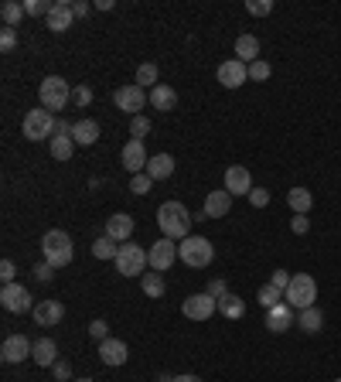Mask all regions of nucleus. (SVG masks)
I'll return each instance as SVG.
<instances>
[{"instance_id": "14", "label": "nucleus", "mask_w": 341, "mask_h": 382, "mask_svg": "<svg viewBox=\"0 0 341 382\" xmlns=\"http://www.w3.org/2000/svg\"><path fill=\"white\" fill-rule=\"evenodd\" d=\"M147 151H144V140H127V147H123V168L130 171V175H144L147 171Z\"/></svg>"}, {"instance_id": "1", "label": "nucleus", "mask_w": 341, "mask_h": 382, "mask_svg": "<svg viewBox=\"0 0 341 382\" xmlns=\"http://www.w3.org/2000/svg\"><path fill=\"white\" fill-rule=\"evenodd\" d=\"M191 212L184 208L181 202H164L158 208V226L167 239H188V229H191Z\"/></svg>"}, {"instance_id": "24", "label": "nucleus", "mask_w": 341, "mask_h": 382, "mask_svg": "<svg viewBox=\"0 0 341 382\" xmlns=\"http://www.w3.org/2000/svg\"><path fill=\"white\" fill-rule=\"evenodd\" d=\"M297 328L307 334H317L324 328V314H321V307H304V311H297Z\"/></svg>"}, {"instance_id": "55", "label": "nucleus", "mask_w": 341, "mask_h": 382, "mask_svg": "<svg viewBox=\"0 0 341 382\" xmlns=\"http://www.w3.org/2000/svg\"><path fill=\"white\" fill-rule=\"evenodd\" d=\"M76 382H92V379H76Z\"/></svg>"}, {"instance_id": "21", "label": "nucleus", "mask_w": 341, "mask_h": 382, "mask_svg": "<svg viewBox=\"0 0 341 382\" xmlns=\"http://www.w3.org/2000/svg\"><path fill=\"white\" fill-rule=\"evenodd\" d=\"M229 208H232V195L222 188V191H209V198H205V215L209 219H222V215H229Z\"/></svg>"}, {"instance_id": "19", "label": "nucleus", "mask_w": 341, "mask_h": 382, "mask_svg": "<svg viewBox=\"0 0 341 382\" xmlns=\"http://www.w3.org/2000/svg\"><path fill=\"white\" fill-rule=\"evenodd\" d=\"M72 21H76L72 4L69 0H55L52 14H48V31H65V27H72Z\"/></svg>"}, {"instance_id": "12", "label": "nucleus", "mask_w": 341, "mask_h": 382, "mask_svg": "<svg viewBox=\"0 0 341 382\" xmlns=\"http://www.w3.org/2000/svg\"><path fill=\"white\" fill-rule=\"evenodd\" d=\"M31 352H34V345L27 341L25 334H11V338H4V345H0V358H4L7 365H18V362L31 358Z\"/></svg>"}, {"instance_id": "8", "label": "nucleus", "mask_w": 341, "mask_h": 382, "mask_svg": "<svg viewBox=\"0 0 341 382\" xmlns=\"http://www.w3.org/2000/svg\"><path fill=\"white\" fill-rule=\"evenodd\" d=\"M113 102H116V109H123V113H130V116H140L144 102H151V93L133 82V86H120V89L113 93Z\"/></svg>"}, {"instance_id": "6", "label": "nucleus", "mask_w": 341, "mask_h": 382, "mask_svg": "<svg viewBox=\"0 0 341 382\" xmlns=\"http://www.w3.org/2000/svg\"><path fill=\"white\" fill-rule=\"evenodd\" d=\"M113 263H116V273H123V277H137V273H144V266L151 263V256H147L144 246H137V243H123Z\"/></svg>"}, {"instance_id": "41", "label": "nucleus", "mask_w": 341, "mask_h": 382, "mask_svg": "<svg viewBox=\"0 0 341 382\" xmlns=\"http://www.w3.org/2000/svg\"><path fill=\"white\" fill-rule=\"evenodd\" d=\"M246 198H249V205H253V208H266V205H270V191H266V188H253Z\"/></svg>"}, {"instance_id": "46", "label": "nucleus", "mask_w": 341, "mask_h": 382, "mask_svg": "<svg viewBox=\"0 0 341 382\" xmlns=\"http://www.w3.org/2000/svg\"><path fill=\"white\" fill-rule=\"evenodd\" d=\"M290 280H293V277H290L287 270H273V277H270V283H273L277 290H287V287H290Z\"/></svg>"}, {"instance_id": "39", "label": "nucleus", "mask_w": 341, "mask_h": 382, "mask_svg": "<svg viewBox=\"0 0 341 382\" xmlns=\"http://www.w3.org/2000/svg\"><path fill=\"white\" fill-rule=\"evenodd\" d=\"M151 184H154V178H151L147 171H144V175H133V178H130V191H133V195H147V191H151Z\"/></svg>"}, {"instance_id": "44", "label": "nucleus", "mask_w": 341, "mask_h": 382, "mask_svg": "<svg viewBox=\"0 0 341 382\" xmlns=\"http://www.w3.org/2000/svg\"><path fill=\"white\" fill-rule=\"evenodd\" d=\"M89 334H92L96 341H106V334H109V325H106L103 318H96V321L89 325Z\"/></svg>"}, {"instance_id": "25", "label": "nucleus", "mask_w": 341, "mask_h": 382, "mask_svg": "<svg viewBox=\"0 0 341 382\" xmlns=\"http://www.w3.org/2000/svg\"><path fill=\"white\" fill-rule=\"evenodd\" d=\"M174 102H178V93H174L171 86H164V82H160V86L151 89V106H154L158 113H171V109H174Z\"/></svg>"}, {"instance_id": "27", "label": "nucleus", "mask_w": 341, "mask_h": 382, "mask_svg": "<svg viewBox=\"0 0 341 382\" xmlns=\"http://www.w3.org/2000/svg\"><path fill=\"white\" fill-rule=\"evenodd\" d=\"M287 205L293 208V215H307L311 205H314V195L307 188H290L287 191Z\"/></svg>"}, {"instance_id": "36", "label": "nucleus", "mask_w": 341, "mask_h": 382, "mask_svg": "<svg viewBox=\"0 0 341 382\" xmlns=\"http://www.w3.org/2000/svg\"><path fill=\"white\" fill-rule=\"evenodd\" d=\"M55 4H48V0H25V11L27 18H48L52 14Z\"/></svg>"}, {"instance_id": "10", "label": "nucleus", "mask_w": 341, "mask_h": 382, "mask_svg": "<svg viewBox=\"0 0 341 382\" xmlns=\"http://www.w3.org/2000/svg\"><path fill=\"white\" fill-rule=\"evenodd\" d=\"M147 256H151V266H154L158 273H164V270H171V266H174V259H178V243H174V239H167V236H160L158 243L147 250Z\"/></svg>"}, {"instance_id": "40", "label": "nucleus", "mask_w": 341, "mask_h": 382, "mask_svg": "<svg viewBox=\"0 0 341 382\" xmlns=\"http://www.w3.org/2000/svg\"><path fill=\"white\" fill-rule=\"evenodd\" d=\"M246 11H249V14H256V18H266V14L273 11V0H249V4H246Z\"/></svg>"}, {"instance_id": "16", "label": "nucleus", "mask_w": 341, "mask_h": 382, "mask_svg": "<svg viewBox=\"0 0 341 382\" xmlns=\"http://www.w3.org/2000/svg\"><path fill=\"white\" fill-rule=\"evenodd\" d=\"M106 236H109V239H116V243H130L133 219L127 215V212H116V215H109V219H106Z\"/></svg>"}, {"instance_id": "52", "label": "nucleus", "mask_w": 341, "mask_h": 382, "mask_svg": "<svg viewBox=\"0 0 341 382\" xmlns=\"http://www.w3.org/2000/svg\"><path fill=\"white\" fill-rule=\"evenodd\" d=\"M72 11H76V18H85V14H89V4L76 0V4H72Z\"/></svg>"}, {"instance_id": "54", "label": "nucleus", "mask_w": 341, "mask_h": 382, "mask_svg": "<svg viewBox=\"0 0 341 382\" xmlns=\"http://www.w3.org/2000/svg\"><path fill=\"white\" fill-rule=\"evenodd\" d=\"M158 382H174V376H167V372H160V376H158Z\"/></svg>"}, {"instance_id": "4", "label": "nucleus", "mask_w": 341, "mask_h": 382, "mask_svg": "<svg viewBox=\"0 0 341 382\" xmlns=\"http://www.w3.org/2000/svg\"><path fill=\"white\" fill-rule=\"evenodd\" d=\"M41 250H45V263H52L55 270L72 263V239H69L62 229L45 232V239H41Z\"/></svg>"}, {"instance_id": "18", "label": "nucleus", "mask_w": 341, "mask_h": 382, "mask_svg": "<svg viewBox=\"0 0 341 382\" xmlns=\"http://www.w3.org/2000/svg\"><path fill=\"white\" fill-rule=\"evenodd\" d=\"M290 325H293V307H290L287 301L266 311V328H270V332H277V334H280V332H287Z\"/></svg>"}, {"instance_id": "7", "label": "nucleus", "mask_w": 341, "mask_h": 382, "mask_svg": "<svg viewBox=\"0 0 341 382\" xmlns=\"http://www.w3.org/2000/svg\"><path fill=\"white\" fill-rule=\"evenodd\" d=\"M38 96H41V106H45L48 113H55V109H65V102L72 100V89H69V82L62 76H48L41 82Z\"/></svg>"}, {"instance_id": "13", "label": "nucleus", "mask_w": 341, "mask_h": 382, "mask_svg": "<svg viewBox=\"0 0 341 382\" xmlns=\"http://www.w3.org/2000/svg\"><path fill=\"white\" fill-rule=\"evenodd\" d=\"M246 79H249V65L239 62V58H229V62L218 65V82H222L225 89H239Z\"/></svg>"}, {"instance_id": "49", "label": "nucleus", "mask_w": 341, "mask_h": 382, "mask_svg": "<svg viewBox=\"0 0 341 382\" xmlns=\"http://www.w3.org/2000/svg\"><path fill=\"white\" fill-rule=\"evenodd\" d=\"M209 294L215 297V301H222V297L229 294V283H225V280H211L209 283Z\"/></svg>"}, {"instance_id": "23", "label": "nucleus", "mask_w": 341, "mask_h": 382, "mask_svg": "<svg viewBox=\"0 0 341 382\" xmlns=\"http://www.w3.org/2000/svg\"><path fill=\"white\" fill-rule=\"evenodd\" d=\"M147 175L154 181H164L174 175V157L171 154H154L151 161H147Z\"/></svg>"}, {"instance_id": "3", "label": "nucleus", "mask_w": 341, "mask_h": 382, "mask_svg": "<svg viewBox=\"0 0 341 382\" xmlns=\"http://www.w3.org/2000/svg\"><path fill=\"white\" fill-rule=\"evenodd\" d=\"M284 301H287L293 311L314 307V301H317V280L311 277V273H293L290 287L284 290Z\"/></svg>"}, {"instance_id": "45", "label": "nucleus", "mask_w": 341, "mask_h": 382, "mask_svg": "<svg viewBox=\"0 0 341 382\" xmlns=\"http://www.w3.org/2000/svg\"><path fill=\"white\" fill-rule=\"evenodd\" d=\"M14 45H18V31H14V27H4V31H0V48L11 51Z\"/></svg>"}, {"instance_id": "31", "label": "nucleus", "mask_w": 341, "mask_h": 382, "mask_svg": "<svg viewBox=\"0 0 341 382\" xmlns=\"http://www.w3.org/2000/svg\"><path fill=\"white\" fill-rule=\"evenodd\" d=\"M120 253V246H116V239H109V236H99L96 243H92V256L96 259H116Z\"/></svg>"}, {"instance_id": "35", "label": "nucleus", "mask_w": 341, "mask_h": 382, "mask_svg": "<svg viewBox=\"0 0 341 382\" xmlns=\"http://www.w3.org/2000/svg\"><path fill=\"white\" fill-rule=\"evenodd\" d=\"M144 294H147V297H154V301L164 297V280H160L158 270H154V273H144Z\"/></svg>"}, {"instance_id": "33", "label": "nucleus", "mask_w": 341, "mask_h": 382, "mask_svg": "<svg viewBox=\"0 0 341 382\" xmlns=\"http://www.w3.org/2000/svg\"><path fill=\"white\" fill-rule=\"evenodd\" d=\"M72 147H76L72 137H52V144H48V151H52L55 161H69V157H72Z\"/></svg>"}, {"instance_id": "50", "label": "nucleus", "mask_w": 341, "mask_h": 382, "mask_svg": "<svg viewBox=\"0 0 341 382\" xmlns=\"http://www.w3.org/2000/svg\"><path fill=\"white\" fill-rule=\"evenodd\" d=\"M55 376L65 382V379H72V369H69V362H55Z\"/></svg>"}, {"instance_id": "56", "label": "nucleus", "mask_w": 341, "mask_h": 382, "mask_svg": "<svg viewBox=\"0 0 341 382\" xmlns=\"http://www.w3.org/2000/svg\"><path fill=\"white\" fill-rule=\"evenodd\" d=\"M335 382H341V379H335Z\"/></svg>"}, {"instance_id": "26", "label": "nucleus", "mask_w": 341, "mask_h": 382, "mask_svg": "<svg viewBox=\"0 0 341 382\" xmlns=\"http://www.w3.org/2000/svg\"><path fill=\"white\" fill-rule=\"evenodd\" d=\"M236 58L239 62H246V65H253V62L260 58V38H253V34H239L236 38Z\"/></svg>"}, {"instance_id": "38", "label": "nucleus", "mask_w": 341, "mask_h": 382, "mask_svg": "<svg viewBox=\"0 0 341 382\" xmlns=\"http://www.w3.org/2000/svg\"><path fill=\"white\" fill-rule=\"evenodd\" d=\"M273 76V69H270V62H263V58H256L253 65H249V79L253 82H266V79Z\"/></svg>"}, {"instance_id": "32", "label": "nucleus", "mask_w": 341, "mask_h": 382, "mask_svg": "<svg viewBox=\"0 0 341 382\" xmlns=\"http://www.w3.org/2000/svg\"><path fill=\"white\" fill-rule=\"evenodd\" d=\"M256 301L263 304V311H270V307L284 304V290H277L273 283H263V287H260V294H256Z\"/></svg>"}, {"instance_id": "30", "label": "nucleus", "mask_w": 341, "mask_h": 382, "mask_svg": "<svg viewBox=\"0 0 341 382\" xmlns=\"http://www.w3.org/2000/svg\"><path fill=\"white\" fill-rule=\"evenodd\" d=\"M25 14H27L25 4H18V0H7V4L0 7V18H4V25H7V27L21 25V18H25Z\"/></svg>"}, {"instance_id": "34", "label": "nucleus", "mask_w": 341, "mask_h": 382, "mask_svg": "<svg viewBox=\"0 0 341 382\" xmlns=\"http://www.w3.org/2000/svg\"><path fill=\"white\" fill-rule=\"evenodd\" d=\"M137 86H140V89H154V86H160L158 65H154V62H144V65L137 69Z\"/></svg>"}, {"instance_id": "22", "label": "nucleus", "mask_w": 341, "mask_h": 382, "mask_svg": "<svg viewBox=\"0 0 341 382\" xmlns=\"http://www.w3.org/2000/svg\"><path fill=\"white\" fill-rule=\"evenodd\" d=\"M72 140H76L79 147H92V144L99 140V123H96V120H79V123H72Z\"/></svg>"}, {"instance_id": "2", "label": "nucleus", "mask_w": 341, "mask_h": 382, "mask_svg": "<svg viewBox=\"0 0 341 382\" xmlns=\"http://www.w3.org/2000/svg\"><path fill=\"white\" fill-rule=\"evenodd\" d=\"M178 259H181L184 266L205 270V266H211V259H215V246H211L205 236H188V239L178 243Z\"/></svg>"}, {"instance_id": "28", "label": "nucleus", "mask_w": 341, "mask_h": 382, "mask_svg": "<svg viewBox=\"0 0 341 382\" xmlns=\"http://www.w3.org/2000/svg\"><path fill=\"white\" fill-rule=\"evenodd\" d=\"M55 355H58V345H55L52 338H38V341H34V352H31V358H34L38 365H45V369H48V365H55Z\"/></svg>"}, {"instance_id": "17", "label": "nucleus", "mask_w": 341, "mask_h": 382, "mask_svg": "<svg viewBox=\"0 0 341 382\" xmlns=\"http://www.w3.org/2000/svg\"><path fill=\"white\" fill-rule=\"evenodd\" d=\"M225 191H229V195H249V191H253V178H249V171L239 168V164H232V168L225 171Z\"/></svg>"}, {"instance_id": "29", "label": "nucleus", "mask_w": 341, "mask_h": 382, "mask_svg": "<svg viewBox=\"0 0 341 382\" xmlns=\"http://www.w3.org/2000/svg\"><path fill=\"white\" fill-rule=\"evenodd\" d=\"M218 311H222V314H225V318H229V321H239V318H242V314H246V304H242V301H239L236 294H225V297H222V301H218Z\"/></svg>"}, {"instance_id": "51", "label": "nucleus", "mask_w": 341, "mask_h": 382, "mask_svg": "<svg viewBox=\"0 0 341 382\" xmlns=\"http://www.w3.org/2000/svg\"><path fill=\"white\" fill-rule=\"evenodd\" d=\"M55 137H72V123L69 120H58L55 123Z\"/></svg>"}, {"instance_id": "9", "label": "nucleus", "mask_w": 341, "mask_h": 382, "mask_svg": "<svg viewBox=\"0 0 341 382\" xmlns=\"http://www.w3.org/2000/svg\"><path fill=\"white\" fill-rule=\"evenodd\" d=\"M0 304H4V311H11V314H27V311H34V301H31L27 287H21V283H4Z\"/></svg>"}, {"instance_id": "20", "label": "nucleus", "mask_w": 341, "mask_h": 382, "mask_svg": "<svg viewBox=\"0 0 341 382\" xmlns=\"http://www.w3.org/2000/svg\"><path fill=\"white\" fill-rule=\"evenodd\" d=\"M99 358L106 365H123L130 358V352H127V345L120 338H106V341H99Z\"/></svg>"}, {"instance_id": "47", "label": "nucleus", "mask_w": 341, "mask_h": 382, "mask_svg": "<svg viewBox=\"0 0 341 382\" xmlns=\"http://www.w3.org/2000/svg\"><path fill=\"white\" fill-rule=\"evenodd\" d=\"M72 100H76V106H89V102H92V89H89V86H76Z\"/></svg>"}, {"instance_id": "42", "label": "nucleus", "mask_w": 341, "mask_h": 382, "mask_svg": "<svg viewBox=\"0 0 341 382\" xmlns=\"http://www.w3.org/2000/svg\"><path fill=\"white\" fill-rule=\"evenodd\" d=\"M290 229H293V236H307L311 232V219L307 215H293L290 219Z\"/></svg>"}, {"instance_id": "37", "label": "nucleus", "mask_w": 341, "mask_h": 382, "mask_svg": "<svg viewBox=\"0 0 341 382\" xmlns=\"http://www.w3.org/2000/svg\"><path fill=\"white\" fill-rule=\"evenodd\" d=\"M147 130H151V120H147L144 113H140V116H130V137L133 140H144Z\"/></svg>"}, {"instance_id": "53", "label": "nucleus", "mask_w": 341, "mask_h": 382, "mask_svg": "<svg viewBox=\"0 0 341 382\" xmlns=\"http://www.w3.org/2000/svg\"><path fill=\"white\" fill-rule=\"evenodd\" d=\"M174 382H202L198 376H174Z\"/></svg>"}, {"instance_id": "11", "label": "nucleus", "mask_w": 341, "mask_h": 382, "mask_svg": "<svg viewBox=\"0 0 341 382\" xmlns=\"http://www.w3.org/2000/svg\"><path fill=\"white\" fill-rule=\"evenodd\" d=\"M181 311H184V318H188V321H209L211 311H218V301L211 297L209 290H205V294H191V297L184 301Z\"/></svg>"}, {"instance_id": "5", "label": "nucleus", "mask_w": 341, "mask_h": 382, "mask_svg": "<svg viewBox=\"0 0 341 382\" xmlns=\"http://www.w3.org/2000/svg\"><path fill=\"white\" fill-rule=\"evenodd\" d=\"M55 123L58 120L41 106V109H27L25 120H21V130H25L27 140H48V137H55Z\"/></svg>"}, {"instance_id": "43", "label": "nucleus", "mask_w": 341, "mask_h": 382, "mask_svg": "<svg viewBox=\"0 0 341 382\" xmlns=\"http://www.w3.org/2000/svg\"><path fill=\"white\" fill-rule=\"evenodd\" d=\"M31 273H34V280L48 283V280H52V277H55V266H52V263H38V266H34Z\"/></svg>"}, {"instance_id": "15", "label": "nucleus", "mask_w": 341, "mask_h": 382, "mask_svg": "<svg viewBox=\"0 0 341 382\" xmlns=\"http://www.w3.org/2000/svg\"><path fill=\"white\" fill-rule=\"evenodd\" d=\"M31 314H34L38 328H52V325H58L65 318V307H62V301H41V304H34Z\"/></svg>"}, {"instance_id": "48", "label": "nucleus", "mask_w": 341, "mask_h": 382, "mask_svg": "<svg viewBox=\"0 0 341 382\" xmlns=\"http://www.w3.org/2000/svg\"><path fill=\"white\" fill-rule=\"evenodd\" d=\"M14 277H18V266H14L11 259H4V263H0V280H4V283H14Z\"/></svg>"}]
</instances>
